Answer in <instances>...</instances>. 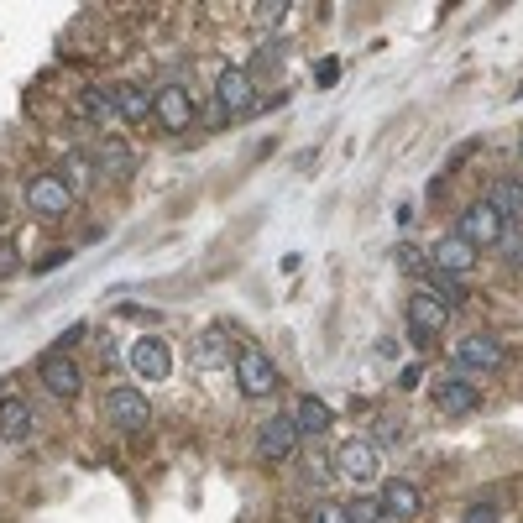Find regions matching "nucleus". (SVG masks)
Instances as JSON below:
<instances>
[{"label":"nucleus","mask_w":523,"mask_h":523,"mask_svg":"<svg viewBox=\"0 0 523 523\" xmlns=\"http://www.w3.org/2000/svg\"><path fill=\"white\" fill-rule=\"evenodd\" d=\"M377 497H382V513L398 518V523H408V518H419V513H424V492H419L414 482H388Z\"/></svg>","instance_id":"obj_16"},{"label":"nucleus","mask_w":523,"mask_h":523,"mask_svg":"<svg viewBox=\"0 0 523 523\" xmlns=\"http://www.w3.org/2000/svg\"><path fill=\"white\" fill-rule=\"evenodd\" d=\"M74 340H84V325H68V330L58 335V351H68V346H74Z\"/></svg>","instance_id":"obj_34"},{"label":"nucleus","mask_w":523,"mask_h":523,"mask_svg":"<svg viewBox=\"0 0 523 523\" xmlns=\"http://www.w3.org/2000/svg\"><path fill=\"white\" fill-rule=\"evenodd\" d=\"M110 89H116V105H121L126 121H147L152 116V95L142 84H110Z\"/></svg>","instance_id":"obj_23"},{"label":"nucleus","mask_w":523,"mask_h":523,"mask_svg":"<svg viewBox=\"0 0 523 523\" xmlns=\"http://www.w3.org/2000/svg\"><path fill=\"white\" fill-rule=\"evenodd\" d=\"M314 74H320V89H335V79H340V58H320V68H314Z\"/></svg>","instance_id":"obj_30"},{"label":"nucleus","mask_w":523,"mask_h":523,"mask_svg":"<svg viewBox=\"0 0 523 523\" xmlns=\"http://www.w3.org/2000/svg\"><path fill=\"white\" fill-rule=\"evenodd\" d=\"M482 152V136H466V142H456L450 147V157H445V168H461V163H471V157Z\"/></svg>","instance_id":"obj_28"},{"label":"nucleus","mask_w":523,"mask_h":523,"mask_svg":"<svg viewBox=\"0 0 523 523\" xmlns=\"http://www.w3.org/2000/svg\"><path fill=\"white\" fill-rule=\"evenodd\" d=\"M95 163H100L110 178H131L136 157H131V147H121V142H116V136H105V142L95 147Z\"/></svg>","instance_id":"obj_21"},{"label":"nucleus","mask_w":523,"mask_h":523,"mask_svg":"<svg viewBox=\"0 0 523 523\" xmlns=\"http://www.w3.org/2000/svg\"><path fill=\"white\" fill-rule=\"evenodd\" d=\"M419 252H424V246H414V241H398V246H393V262H398L403 272H419V267H424V257H419Z\"/></svg>","instance_id":"obj_27"},{"label":"nucleus","mask_w":523,"mask_h":523,"mask_svg":"<svg viewBox=\"0 0 523 523\" xmlns=\"http://www.w3.org/2000/svg\"><path fill=\"white\" fill-rule=\"evenodd\" d=\"M377 471H382V450L372 440H346L335 450V476L340 482L367 487V482H377Z\"/></svg>","instance_id":"obj_3"},{"label":"nucleus","mask_w":523,"mask_h":523,"mask_svg":"<svg viewBox=\"0 0 523 523\" xmlns=\"http://www.w3.org/2000/svg\"><path fill=\"white\" fill-rule=\"evenodd\" d=\"M27 204H32L42 220H58V215L74 210V189H68L58 173H37L32 184H27Z\"/></svg>","instance_id":"obj_10"},{"label":"nucleus","mask_w":523,"mask_h":523,"mask_svg":"<svg viewBox=\"0 0 523 523\" xmlns=\"http://www.w3.org/2000/svg\"><path fill=\"white\" fill-rule=\"evenodd\" d=\"M403 320H408V335H414L419 346H429L435 335H445V325H450V309L435 299V293H408Z\"/></svg>","instance_id":"obj_6"},{"label":"nucleus","mask_w":523,"mask_h":523,"mask_svg":"<svg viewBox=\"0 0 523 523\" xmlns=\"http://www.w3.org/2000/svg\"><path fill=\"white\" fill-rule=\"evenodd\" d=\"M518 152H523V136H518Z\"/></svg>","instance_id":"obj_37"},{"label":"nucleus","mask_w":523,"mask_h":523,"mask_svg":"<svg viewBox=\"0 0 523 523\" xmlns=\"http://www.w3.org/2000/svg\"><path fill=\"white\" fill-rule=\"evenodd\" d=\"M456 236L466 241V246H476V252H487V246H497L508 236V220L492 210L487 199H476V204H466L461 210V220H456Z\"/></svg>","instance_id":"obj_2"},{"label":"nucleus","mask_w":523,"mask_h":523,"mask_svg":"<svg viewBox=\"0 0 523 523\" xmlns=\"http://www.w3.org/2000/svg\"><path fill=\"white\" fill-rule=\"evenodd\" d=\"M100 414L116 429H126V435H136V429L152 424V403H147V393H136V388H110Z\"/></svg>","instance_id":"obj_7"},{"label":"nucleus","mask_w":523,"mask_h":523,"mask_svg":"<svg viewBox=\"0 0 523 523\" xmlns=\"http://www.w3.org/2000/svg\"><path fill=\"white\" fill-rule=\"evenodd\" d=\"M6 215H11V210H6V199H0V225H6Z\"/></svg>","instance_id":"obj_36"},{"label":"nucleus","mask_w":523,"mask_h":523,"mask_svg":"<svg viewBox=\"0 0 523 523\" xmlns=\"http://www.w3.org/2000/svg\"><path fill=\"white\" fill-rule=\"evenodd\" d=\"M32 419H37V414H32L21 398H6V403H0V440H6V445H27L32 429H37Z\"/></svg>","instance_id":"obj_17"},{"label":"nucleus","mask_w":523,"mask_h":523,"mask_svg":"<svg viewBox=\"0 0 523 523\" xmlns=\"http://www.w3.org/2000/svg\"><path fill=\"white\" fill-rule=\"evenodd\" d=\"M351 523H382L388 513H382V497H367V492H356V503H346Z\"/></svg>","instance_id":"obj_25"},{"label":"nucleus","mask_w":523,"mask_h":523,"mask_svg":"<svg viewBox=\"0 0 523 523\" xmlns=\"http://www.w3.org/2000/svg\"><path fill=\"white\" fill-rule=\"evenodd\" d=\"M429 293L445 304V309H456V304H466V288H461V278H450V272H435L429 267Z\"/></svg>","instance_id":"obj_24"},{"label":"nucleus","mask_w":523,"mask_h":523,"mask_svg":"<svg viewBox=\"0 0 523 523\" xmlns=\"http://www.w3.org/2000/svg\"><path fill=\"white\" fill-rule=\"evenodd\" d=\"M131 372L147 377V382H163L173 372V356H168L163 340H157V335H136L131 340Z\"/></svg>","instance_id":"obj_13"},{"label":"nucleus","mask_w":523,"mask_h":523,"mask_svg":"<svg viewBox=\"0 0 523 523\" xmlns=\"http://www.w3.org/2000/svg\"><path fill=\"white\" fill-rule=\"evenodd\" d=\"M466 523H497V508H492V503H476V508L466 513Z\"/></svg>","instance_id":"obj_33"},{"label":"nucleus","mask_w":523,"mask_h":523,"mask_svg":"<svg viewBox=\"0 0 523 523\" xmlns=\"http://www.w3.org/2000/svg\"><path fill=\"white\" fill-rule=\"evenodd\" d=\"M194 367H231V335L225 330H204V335H194Z\"/></svg>","instance_id":"obj_19"},{"label":"nucleus","mask_w":523,"mask_h":523,"mask_svg":"<svg viewBox=\"0 0 523 523\" xmlns=\"http://www.w3.org/2000/svg\"><path fill=\"white\" fill-rule=\"evenodd\" d=\"M429 267L450 272V278H466V272L476 267V246H466L461 236H445V241L429 246Z\"/></svg>","instance_id":"obj_15"},{"label":"nucleus","mask_w":523,"mask_h":523,"mask_svg":"<svg viewBox=\"0 0 523 523\" xmlns=\"http://www.w3.org/2000/svg\"><path fill=\"white\" fill-rule=\"evenodd\" d=\"M21 267V257H16V246L11 241H0V278H11V272Z\"/></svg>","instance_id":"obj_32"},{"label":"nucleus","mask_w":523,"mask_h":523,"mask_svg":"<svg viewBox=\"0 0 523 523\" xmlns=\"http://www.w3.org/2000/svg\"><path fill=\"white\" fill-rule=\"evenodd\" d=\"M293 424H299V435H314V440H320L325 429L335 424V414H330V403H325V398L304 393L299 403H293Z\"/></svg>","instance_id":"obj_18"},{"label":"nucleus","mask_w":523,"mask_h":523,"mask_svg":"<svg viewBox=\"0 0 523 523\" xmlns=\"http://www.w3.org/2000/svg\"><path fill=\"white\" fill-rule=\"evenodd\" d=\"M37 377H42V388H48L53 398H79V388H84V372H79V361L74 356H68V351H42L37 356Z\"/></svg>","instance_id":"obj_5"},{"label":"nucleus","mask_w":523,"mask_h":523,"mask_svg":"<svg viewBox=\"0 0 523 523\" xmlns=\"http://www.w3.org/2000/svg\"><path fill=\"white\" fill-rule=\"evenodd\" d=\"M152 116L163 121L168 131H189L194 126V100H189V89L184 84H163L152 95Z\"/></svg>","instance_id":"obj_12"},{"label":"nucleus","mask_w":523,"mask_h":523,"mask_svg":"<svg viewBox=\"0 0 523 523\" xmlns=\"http://www.w3.org/2000/svg\"><path fill=\"white\" fill-rule=\"evenodd\" d=\"M79 116L89 121V126H126V116H121V105H116V89H105V84H89L84 95H79Z\"/></svg>","instance_id":"obj_14"},{"label":"nucleus","mask_w":523,"mask_h":523,"mask_svg":"<svg viewBox=\"0 0 523 523\" xmlns=\"http://www.w3.org/2000/svg\"><path fill=\"white\" fill-rule=\"evenodd\" d=\"M293 450H299V424H293V414L262 419V429H257V456L262 461H293Z\"/></svg>","instance_id":"obj_9"},{"label":"nucleus","mask_w":523,"mask_h":523,"mask_svg":"<svg viewBox=\"0 0 523 523\" xmlns=\"http://www.w3.org/2000/svg\"><path fill=\"white\" fill-rule=\"evenodd\" d=\"M278 367H272V356L262 351V346H241L236 351V388L252 398V403H262V398H272L278 393Z\"/></svg>","instance_id":"obj_1"},{"label":"nucleus","mask_w":523,"mask_h":523,"mask_svg":"<svg viewBox=\"0 0 523 523\" xmlns=\"http://www.w3.org/2000/svg\"><path fill=\"white\" fill-rule=\"evenodd\" d=\"M58 178H63V184L74 189V199H79L89 184H95V163H89L84 152H63V168H58Z\"/></svg>","instance_id":"obj_22"},{"label":"nucleus","mask_w":523,"mask_h":523,"mask_svg":"<svg viewBox=\"0 0 523 523\" xmlns=\"http://www.w3.org/2000/svg\"><path fill=\"white\" fill-rule=\"evenodd\" d=\"M435 408H440L445 419H466V414H476V408H482V388H476L471 377L450 372V377L435 382Z\"/></svg>","instance_id":"obj_8"},{"label":"nucleus","mask_w":523,"mask_h":523,"mask_svg":"<svg viewBox=\"0 0 523 523\" xmlns=\"http://www.w3.org/2000/svg\"><path fill=\"white\" fill-rule=\"evenodd\" d=\"M215 100H220V110H231V116H246V110H257V84H252V74H246L241 63L220 68Z\"/></svg>","instance_id":"obj_11"},{"label":"nucleus","mask_w":523,"mask_h":523,"mask_svg":"<svg viewBox=\"0 0 523 523\" xmlns=\"http://www.w3.org/2000/svg\"><path fill=\"white\" fill-rule=\"evenodd\" d=\"M503 361H508V356H503V340H497V335H482V330L466 335L461 346H456V372H461V377H492Z\"/></svg>","instance_id":"obj_4"},{"label":"nucleus","mask_w":523,"mask_h":523,"mask_svg":"<svg viewBox=\"0 0 523 523\" xmlns=\"http://www.w3.org/2000/svg\"><path fill=\"white\" fill-rule=\"evenodd\" d=\"M497 246H503V257H508V267H523V231H508L503 241H497Z\"/></svg>","instance_id":"obj_29"},{"label":"nucleus","mask_w":523,"mask_h":523,"mask_svg":"<svg viewBox=\"0 0 523 523\" xmlns=\"http://www.w3.org/2000/svg\"><path fill=\"white\" fill-rule=\"evenodd\" d=\"M283 16H288L283 0H267V6H257V21H262V27H272V21H283Z\"/></svg>","instance_id":"obj_31"},{"label":"nucleus","mask_w":523,"mask_h":523,"mask_svg":"<svg viewBox=\"0 0 523 523\" xmlns=\"http://www.w3.org/2000/svg\"><path fill=\"white\" fill-rule=\"evenodd\" d=\"M377 435H382V440H398V435H403V424H393V419H382V424H377Z\"/></svg>","instance_id":"obj_35"},{"label":"nucleus","mask_w":523,"mask_h":523,"mask_svg":"<svg viewBox=\"0 0 523 523\" xmlns=\"http://www.w3.org/2000/svg\"><path fill=\"white\" fill-rule=\"evenodd\" d=\"M309 523H351V513H346V503H314Z\"/></svg>","instance_id":"obj_26"},{"label":"nucleus","mask_w":523,"mask_h":523,"mask_svg":"<svg viewBox=\"0 0 523 523\" xmlns=\"http://www.w3.org/2000/svg\"><path fill=\"white\" fill-rule=\"evenodd\" d=\"M487 204H492L503 220H518V225H523V178H497L492 194H487Z\"/></svg>","instance_id":"obj_20"}]
</instances>
